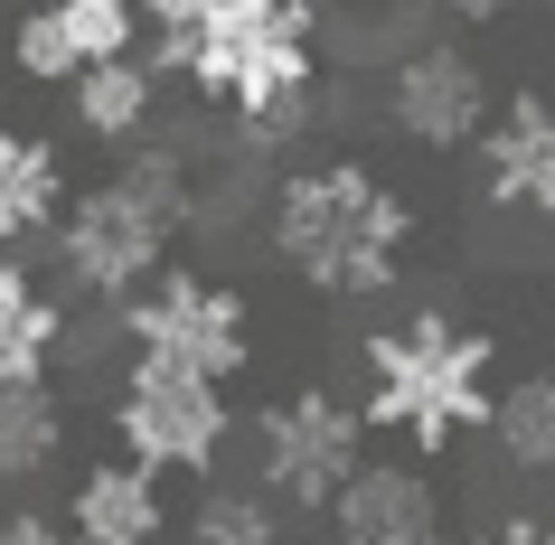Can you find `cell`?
Wrapping results in <instances>:
<instances>
[{
	"label": "cell",
	"instance_id": "obj_7",
	"mask_svg": "<svg viewBox=\"0 0 555 545\" xmlns=\"http://www.w3.org/2000/svg\"><path fill=\"white\" fill-rule=\"evenodd\" d=\"M358 460H367V424H358V404L339 395V386L301 376L283 395H263V414H255V489L273 508L321 517L330 498L349 489Z\"/></svg>",
	"mask_w": 555,
	"mask_h": 545
},
{
	"label": "cell",
	"instance_id": "obj_6",
	"mask_svg": "<svg viewBox=\"0 0 555 545\" xmlns=\"http://www.w3.org/2000/svg\"><path fill=\"white\" fill-rule=\"evenodd\" d=\"M104 424H114V460L151 470V480H217V470H227V442H235V404H227V386H207V376L122 358Z\"/></svg>",
	"mask_w": 555,
	"mask_h": 545
},
{
	"label": "cell",
	"instance_id": "obj_9",
	"mask_svg": "<svg viewBox=\"0 0 555 545\" xmlns=\"http://www.w3.org/2000/svg\"><path fill=\"white\" fill-rule=\"evenodd\" d=\"M132 48H142L132 0H29V10L10 20V66H20L29 86H76L86 66L132 57Z\"/></svg>",
	"mask_w": 555,
	"mask_h": 545
},
{
	"label": "cell",
	"instance_id": "obj_2",
	"mask_svg": "<svg viewBox=\"0 0 555 545\" xmlns=\"http://www.w3.org/2000/svg\"><path fill=\"white\" fill-rule=\"evenodd\" d=\"M263 245L311 301H386L414 263V198L367 151H311L263 179Z\"/></svg>",
	"mask_w": 555,
	"mask_h": 545
},
{
	"label": "cell",
	"instance_id": "obj_4",
	"mask_svg": "<svg viewBox=\"0 0 555 545\" xmlns=\"http://www.w3.org/2000/svg\"><path fill=\"white\" fill-rule=\"evenodd\" d=\"M490 395H499V339L452 320L442 301L358 339V395H349L358 424L414 460H442L452 442H470L490 424Z\"/></svg>",
	"mask_w": 555,
	"mask_h": 545
},
{
	"label": "cell",
	"instance_id": "obj_18",
	"mask_svg": "<svg viewBox=\"0 0 555 545\" xmlns=\"http://www.w3.org/2000/svg\"><path fill=\"white\" fill-rule=\"evenodd\" d=\"M179 545H293L283 536V508L245 480H207L198 508L179 517Z\"/></svg>",
	"mask_w": 555,
	"mask_h": 545
},
{
	"label": "cell",
	"instance_id": "obj_20",
	"mask_svg": "<svg viewBox=\"0 0 555 545\" xmlns=\"http://www.w3.org/2000/svg\"><path fill=\"white\" fill-rule=\"evenodd\" d=\"M0 545H66V527L48 508H0Z\"/></svg>",
	"mask_w": 555,
	"mask_h": 545
},
{
	"label": "cell",
	"instance_id": "obj_13",
	"mask_svg": "<svg viewBox=\"0 0 555 545\" xmlns=\"http://www.w3.org/2000/svg\"><path fill=\"white\" fill-rule=\"evenodd\" d=\"M57 358H66V301H57V283H38L29 255H0V395L57 386Z\"/></svg>",
	"mask_w": 555,
	"mask_h": 545
},
{
	"label": "cell",
	"instance_id": "obj_19",
	"mask_svg": "<svg viewBox=\"0 0 555 545\" xmlns=\"http://www.w3.org/2000/svg\"><path fill=\"white\" fill-rule=\"evenodd\" d=\"M470 545H555V517H537V508H508V517H490Z\"/></svg>",
	"mask_w": 555,
	"mask_h": 545
},
{
	"label": "cell",
	"instance_id": "obj_8",
	"mask_svg": "<svg viewBox=\"0 0 555 545\" xmlns=\"http://www.w3.org/2000/svg\"><path fill=\"white\" fill-rule=\"evenodd\" d=\"M377 114L396 142L414 151H470L480 142V122H490V66L470 57L462 38H414V48H396L377 76Z\"/></svg>",
	"mask_w": 555,
	"mask_h": 545
},
{
	"label": "cell",
	"instance_id": "obj_1",
	"mask_svg": "<svg viewBox=\"0 0 555 545\" xmlns=\"http://www.w3.org/2000/svg\"><path fill=\"white\" fill-rule=\"evenodd\" d=\"M142 66L160 86H189L245 151L301 142L330 94L321 10H301V0H189V20L151 38Z\"/></svg>",
	"mask_w": 555,
	"mask_h": 545
},
{
	"label": "cell",
	"instance_id": "obj_12",
	"mask_svg": "<svg viewBox=\"0 0 555 545\" xmlns=\"http://www.w3.org/2000/svg\"><path fill=\"white\" fill-rule=\"evenodd\" d=\"M76 545H160L179 527L170 517V480H151L132 460H86L76 489H66V517H57Z\"/></svg>",
	"mask_w": 555,
	"mask_h": 545
},
{
	"label": "cell",
	"instance_id": "obj_23",
	"mask_svg": "<svg viewBox=\"0 0 555 545\" xmlns=\"http://www.w3.org/2000/svg\"><path fill=\"white\" fill-rule=\"evenodd\" d=\"M301 10H330V0H301Z\"/></svg>",
	"mask_w": 555,
	"mask_h": 545
},
{
	"label": "cell",
	"instance_id": "obj_15",
	"mask_svg": "<svg viewBox=\"0 0 555 545\" xmlns=\"http://www.w3.org/2000/svg\"><path fill=\"white\" fill-rule=\"evenodd\" d=\"M160 76L142 66V48L132 57H104V66H86L76 86H66V114H76V132L86 142H114V151H132L142 132H160Z\"/></svg>",
	"mask_w": 555,
	"mask_h": 545
},
{
	"label": "cell",
	"instance_id": "obj_14",
	"mask_svg": "<svg viewBox=\"0 0 555 545\" xmlns=\"http://www.w3.org/2000/svg\"><path fill=\"white\" fill-rule=\"evenodd\" d=\"M66 207V151L48 132H20V122H0V255H29L48 245Z\"/></svg>",
	"mask_w": 555,
	"mask_h": 545
},
{
	"label": "cell",
	"instance_id": "obj_10",
	"mask_svg": "<svg viewBox=\"0 0 555 545\" xmlns=\"http://www.w3.org/2000/svg\"><path fill=\"white\" fill-rule=\"evenodd\" d=\"M321 517L339 545H442V480L414 452H367Z\"/></svg>",
	"mask_w": 555,
	"mask_h": 545
},
{
	"label": "cell",
	"instance_id": "obj_21",
	"mask_svg": "<svg viewBox=\"0 0 555 545\" xmlns=\"http://www.w3.org/2000/svg\"><path fill=\"white\" fill-rule=\"evenodd\" d=\"M434 10L452 20V29H499V20H508L518 0H434Z\"/></svg>",
	"mask_w": 555,
	"mask_h": 545
},
{
	"label": "cell",
	"instance_id": "obj_24",
	"mask_svg": "<svg viewBox=\"0 0 555 545\" xmlns=\"http://www.w3.org/2000/svg\"><path fill=\"white\" fill-rule=\"evenodd\" d=\"M66 545H76V536H66Z\"/></svg>",
	"mask_w": 555,
	"mask_h": 545
},
{
	"label": "cell",
	"instance_id": "obj_16",
	"mask_svg": "<svg viewBox=\"0 0 555 545\" xmlns=\"http://www.w3.org/2000/svg\"><path fill=\"white\" fill-rule=\"evenodd\" d=\"M480 432L499 442V460H508V470H527V480H555V367L499 376L490 424H480Z\"/></svg>",
	"mask_w": 555,
	"mask_h": 545
},
{
	"label": "cell",
	"instance_id": "obj_5",
	"mask_svg": "<svg viewBox=\"0 0 555 545\" xmlns=\"http://www.w3.org/2000/svg\"><path fill=\"white\" fill-rule=\"evenodd\" d=\"M114 320L122 358H151V367L207 376V386H235L255 367V291L227 283V273H198V263H160Z\"/></svg>",
	"mask_w": 555,
	"mask_h": 545
},
{
	"label": "cell",
	"instance_id": "obj_3",
	"mask_svg": "<svg viewBox=\"0 0 555 545\" xmlns=\"http://www.w3.org/2000/svg\"><path fill=\"white\" fill-rule=\"evenodd\" d=\"M198 226V151L170 132H142L132 160L94 189H66L57 226H48V263H57V301H94L122 311L132 291L170 263V245Z\"/></svg>",
	"mask_w": 555,
	"mask_h": 545
},
{
	"label": "cell",
	"instance_id": "obj_17",
	"mask_svg": "<svg viewBox=\"0 0 555 545\" xmlns=\"http://www.w3.org/2000/svg\"><path fill=\"white\" fill-rule=\"evenodd\" d=\"M57 460H66V404H57V386L0 395V489H38Z\"/></svg>",
	"mask_w": 555,
	"mask_h": 545
},
{
	"label": "cell",
	"instance_id": "obj_11",
	"mask_svg": "<svg viewBox=\"0 0 555 545\" xmlns=\"http://www.w3.org/2000/svg\"><path fill=\"white\" fill-rule=\"evenodd\" d=\"M480 198L499 217H555V94L518 86L508 104H490L480 122Z\"/></svg>",
	"mask_w": 555,
	"mask_h": 545
},
{
	"label": "cell",
	"instance_id": "obj_22",
	"mask_svg": "<svg viewBox=\"0 0 555 545\" xmlns=\"http://www.w3.org/2000/svg\"><path fill=\"white\" fill-rule=\"evenodd\" d=\"M132 20H142V29H151V38H170V29H179V20H189V0H132Z\"/></svg>",
	"mask_w": 555,
	"mask_h": 545
}]
</instances>
